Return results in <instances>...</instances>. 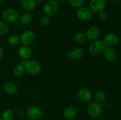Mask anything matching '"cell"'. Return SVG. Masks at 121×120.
I'll use <instances>...</instances> for the list:
<instances>
[{"mask_svg": "<svg viewBox=\"0 0 121 120\" xmlns=\"http://www.w3.org/2000/svg\"><path fill=\"white\" fill-rule=\"evenodd\" d=\"M98 14V16H99V19L102 21H105L106 19L108 18V14L106 13V12L102 11L100 12Z\"/></svg>", "mask_w": 121, "mask_h": 120, "instance_id": "83f0119b", "label": "cell"}, {"mask_svg": "<svg viewBox=\"0 0 121 120\" xmlns=\"http://www.w3.org/2000/svg\"><path fill=\"white\" fill-rule=\"evenodd\" d=\"M43 9L45 15H48L50 17L54 16L57 12L59 5L57 2L54 0H48L44 4Z\"/></svg>", "mask_w": 121, "mask_h": 120, "instance_id": "277c9868", "label": "cell"}, {"mask_svg": "<svg viewBox=\"0 0 121 120\" xmlns=\"http://www.w3.org/2000/svg\"><path fill=\"white\" fill-rule=\"evenodd\" d=\"M25 71L30 74L35 75L39 74L41 69V65L35 60H26L24 63Z\"/></svg>", "mask_w": 121, "mask_h": 120, "instance_id": "7a4b0ae2", "label": "cell"}, {"mask_svg": "<svg viewBox=\"0 0 121 120\" xmlns=\"http://www.w3.org/2000/svg\"><path fill=\"white\" fill-rule=\"evenodd\" d=\"M76 16L82 21H87L91 20L93 16V12L89 7H82L77 10Z\"/></svg>", "mask_w": 121, "mask_h": 120, "instance_id": "52a82bcc", "label": "cell"}, {"mask_svg": "<svg viewBox=\"0 0 121 120\" xmlns=\"http://www.w3.org/2000/svg\"><path fill=\"white\" fill-rule=\"evenodd\" d=\"M20 15L16 9L13 8H7L2 13V18L7 23L16 22L19 20Z\"/></svg>", "mask_w": 121, "mask_h": 120, "instance_id": "3957f363", "label": "cell"}, {"mask_svg": "<svg viewBox=\"0 0 121 120\" xmlns=\"http://www.w3.org/2000/svg\"><path fill=\"white\" fill-rule=\"evenodd\" d=\"M20 4L22 8L27 11H31L35 9L37 4L35 0H21Z\"/></svg>", "mask_w": 121, "mask_h": 120, "instance_id": "ac0fdd59", "label": "cell"}, {"mask_svg": "<svg viewBox=\"0 0 121 120\" xmlns=\"http://www.w3.org/2000/svg\"><path fill=\"white\" fill-rule=\"evenodd\" d=\"M104 54L105 59L108 62H114L117 60V52L114 47H106L104 52Z\"/></svg>", "mask_w": 121, "mask_h": 120, "instance_id": "2e32d148", "label": "cell"}, {"mask_svg": "<svg viewBox=\"0 0 121 120\" xmlns=\"http://www.w3.org/2000/svg\"><path fill=\"white\" fill-rule=\"evenodd\" d=\"M3 1H4V0H0V4L2 3V2H3Z\"/></svg>", "mask_w": 121, "mask_h": 120, "instance_id": "d6a6232c", "label": "cell"}, {"mask_svg": "<svg viewBox=\"0 0 121 120\" xmlns=\"http://www.w3.org/2000/svg\"><path fill=\"white\" fill-rule=\"evenodd\" d=\"M78 96L79 100L83 102H89L92 98L91 91L85 87H82L78 90Z\"/></svg>", "mask_w": 121, "mask_h": 120, "instance_id": "7c38bea8", "label": "cell"}, {"mask_svg": "<svg viewBox=\"0 0 121 120\" xmlns=\"http://www.w3.org/2000/svg\"><path fill=\"white\" fill-rule=\"evenodd\" d=\"M14 116H15V114L13 109L7 108L2 112L1 116L2 120H13L14 118Z\"/></svg>", "mask_w": 121, "mask_h": 120, "instance_id": "ffe728a7", "label": "cell"}, {"mask_svg": "<svg viewBox=\"0 0 121 120\" xmlns=\"http://www.w3.org/2000/svg\"><path fill=\"white\" fill-rule=\"evenodd\" d=\"M106 97V94H105V92L102 90L97 91L94 94V98L96 102L100 104L105 101Z\"/></svg>", "mask_w": 121, "mask_h": 120, "instance_id": "7402d4cb", "label": "cell"}, {"mask_svg": "<svg viewBox=\"0 0 121 120\" xmlns=\"http://www.w3.org/2000/svg\"><path fill=\"white\" fill-rule=\"evenodd\" d=\"M107 1L111 3H116V2H118L119 0H107Z\"/></svg>", "mask_w": 121, "mask_h": 120, "instance_id": "f546056e", "label": "cell"}, {"mask_svg": "<svg viewBox=\"0 0 121 120\" xmlns=\"http://www.w3.org/2000/svg\"><path fill=\"white\" fill-rule=\"evenodd\" d=\"M73 39L74 42L78 44H83L86 42L87 40L86 35L80 32H78L75 33L73 36Z\"/></svg>", "mask_w": 121, "mask_h": 120, "instance_id": "44dd1931", "label": "cell"}, {"mask_svg": "<svg viewBox=\"0 0 121 120\" xmlns=\"http://www.w3.org/2000/svg\"><path fill=\"white\" fill-rule=\"evenodd\" d=\"M120 9H121V5H120Z\"/></svg>", "mask_w": 121, "mask_h": 120, "instance_id": "e575fe53", "label": "cell"}, {"mask_svg": "<svg viewBox=\"0 0 121 120\" xmlns=\"http://www.w3.org/2000/svg\"><path fill=\"white\" fill-rule=\"evenodd\" d=\"M25 71H25L24 67L22 64H19L17 65L13 69L14 74L16 76H21L24 75Z\"/></svg>", "mask_w": 121, "mask_h": 120, "instance_id": "603a6c76", "label": "cell"}, {"mask_svg": "<svg viewBox=\"0 0 121 120\" xmlns=\"http://www.w3.org/2000/svg\"><path fill=\"white\" fill-rule=\"evenodd\" d=\"M39 22L40 24L43 27L48 25L50 22V17L47 15H43L39 20Z\"/></svg>", "mask_w": 121, "mask_h": 120, "instance_id": "4316f807", "label": "cell"}, {"mask_svg": "<svg viewBox=\"0 0 121 120\" xmlns=\"http://www.w3.org/2000/svg\"><path fill=\"white\" fill-rule=\"evenodd\" d=\"M103 42L106 47H114L119 43V38L118 35L115 33H108L104 36Z\"/></svg>", "mask_w": 121, "mask_h": 120, "instance_id": "30bf717a", "label": "cell"}, {"mask_svg": "<svg viewBox=\"0 0 121 120\" xmlns=\"http://www.w3.org/2000/svg\"><path fill=\"white\" fill-rule=\"evenodd\" d=\"M18 20L21 24L28 25L33 21V16L29 13H24L20 15Z\"/></svg>", "mask_w": 121, "mask_h": 120, "instance_id": "d6986e66", "label": "cell"}, {"mask_svg": "<svg viewBox=\"0 0 121 120\" xmlns=\"http://www.w3.org/2000/svg\"><path fill=\"white\" fill-rule=\"evenodd\" d=\"M4 51L3 49L0 47V60L2 58V57L4 56Z\"/></svg>", "mask_w": 121, "mask_h": 120, "instance_id": "f1b7e54d", "label": "cell"}, {"mask_svg": "<svg viewBox=\"0 0 121 120\" xmlns=\"http://www.w3.org/2000/svg\"><path fill=\"white\" fill-rule=\"evenodd\" d=\"M0 120H2V118H1V116H0Z\"/></svg>", "mask_w": 121, "mask_h": 120, "instance_id": "836d02e7", "label": "cell"}, {"mask_svg": "<svg viewBox=\"0 0 121 120\" xmlns=\"http://www.w3.org/2000/svg\"><path fill=\"white\" fill-rule=\"evenodd\" d=\"M35 1H36L37 4H40L41 2H43V0H35Z\"/></svg>", "mask_w": 121, "mask_h": 120, "instance_id": "1f68e13d", "label": "cell"}, {"mask_svg": "<svg viewBox=\"0 0 121 120\" xmlns=\"http://www.w3.org/2000/svg\"><path fill=\"white\" fill-rule=\"evenodd\" d=\"M69 2L73 8L78 9L83 7L85 0H69Z\"/></svg>", "mask_w": 121, "mask_h": 120, "instance_id": "484cf974", "label": "cell"}, {"mask_svg": "<svg viewBox=\"0 0 121 120\" xmlns=\"http://www.w3.org/2000/svg\"><path fill=\"white\" fill-rule=\"evenodd\" d=\"M9 31V26L4 20H0V35H4L8 34Z\"/></svg>", "mask_w": 121, "mask_h": 120, "instance_id": "cb8c5ba5", "label": "cell"}, {"mask_svg": "<svg viewBox=\"0 0 121 120\" xmlns=\"http://www.w3.org/2000/svg\"><path fill=\"white\" fill-rule=\"evenodd\" d=\"M8 42L10 45L16 46L20 42V36L15 34L10 35L8 38Z\"/></svg>", "mask_w": 121, "mask_h": 120, "instance_id": "d4e9b609", "label": "cell"}, {"mask_svg": "<svg viewBox=\"0 0 121 120\" xmlns=\"http://www.w3.org/2000/svg\"><path fill=\"white\" fill-rule=\"evenodd\" d=\"M106 5V0H91L89 3V8L92 12L99 14L104 11Z\"/></svg>", "mask_w": 121, "mask_h": 120, "instance_id": "ba28073f", "label": "cell"}, {"mask_svg": "<svg viewBox=\"0 0 121 120\" xmlns=\"http://www.w3.org/2000/svg\"><path fill=\"white\" fill-rule=\"evenodd\" d=\"M87 40L93 41L97 40L100 35V30L96 26H92L87 29L86 32Z\"/></svg>", "mask_w": 121, "mask_h": 120, "instance_id": "8fae6325", "label": "cell"}, {"mask_svg": "<svg viewBox=\"0 0 121 120\" xmlns=\"http://www.w3.org/2000/svg\"><path fill=\"white\" fill-rule=\"evenodd\" d=\"M102 112V106L101 104L97 102H93L89 104L87 108L88 115L92 118L99 117Z\"/></svg>", "mask_w": 121, "mask_h": 120, "instance_id": "8992f818", "label": "cell"}, {"mask_svg": "<svg viewBox=\"0 0 121 120\" xmlns=\"http://www.w3.org/2000/svg\"><path fill=\"white\" fill-rule=\"evenodd\" d=\"M27 117L31 120H37L43 116V111L40 107L33 106L27 109L26 111Z\"/></svg>", "mask_w": 121, "mask_h": 120, "instance_id": "9c48e42d", "label": "cell"}, {"mask_svg": "<svg viewBox=\"0 0 121 120\" xmlns=\"http://www.w3.org/2000/svg\"><path fill=\"white\" fill-rule=\"evenodd\" d=\"M78 114V110L74 106L70 105L66 107L63 111V115L67 120H72L76 117Z\"/></svg>", "mask_w": 121, "mask_h": 120, "instance_id": "5bb4252c", "label": "cell"}, {"mask_svg": "<svg viewBox=\"0 0 121 120\" xmlns=\"http://www.w3.org/2000/svg\"><path fill=\"white\" fill-rule=\"evenodd\" d=\"M3 89L6 93L13 95L17 92L18 87L16 84L13 81H7L4 84Z\"/></svg>", "mask_w": 121, "mask_h": 120, "instance_id": "e0dca14e", "label": "cell"}, {"mask_svg": "<svg viewBox=\"0 0 121 120\" xmlns=\"http://www.w3.org/2000/svg\"><path fill=\"white\" fill-rule=\"evenodd\" d=\"M66 55L72 60H78L81 58L83 55V51L79 47H74L67 51Z\"/></svg>", "mask_w": 121, "mask_h": 120, "instance_id": "4fadbf2b", "label": "cell"}, {"mask_svg": "<svg viewBox=\"0 0 121 120\" xmlns=\"http://www.w3.org/2000/svg\"><path fill=\"white\" fill-rule=\"evenodd\" d=\"M106 46L101 40H95L92 41L89 47V51L93 56H99L104 54Z\"/></svg>", "mask_w": 121, "mask_h": 120, "instance_id": "6da1fadb", "label": "cell"}, {"mask_svg": "<svg viewBox=\"0 0 121 120\" xmlns=\"http://www.w3.org/2000/svg\"><path fill=\"white\" fill-rule=\"evenodd\" d=\"M54 1H56V2H57V3H60V2H65L66 0H54Z\"/></svg>", "mask_w": 121, "mask_h": 120, "instance_id": "4dcf8cb0", "label": "cell"}, {"mask_svg": "<svg viewBox=\"0 0 121 120\" xmlns=\"http://www.w3.org/2000/svg\"><path fill=\"white\" fill-rule=\"evenodd\" d=\"M20 42L24 45L30 46L34 43L35 40V33L31 30L24 31L20 36Z\"/></svg>", "mask_w": 121, "mask_h": 120, "instance_id": "5b68a950", "label": "cell"}, {"mask_svg": "<svg viewBox=\"0 0 121 120\" xmlns=\"http://www.w3.org/2000/svg\"><path fill=\"white\" fill-rule=\"evenodd\" d=\"M18 54L21 59L26 61V60H28L31 58L32 54H33V52H32V49L30 46L22 45L19 48Z\"/></svg>", "mask_w": 121, "mask_h": 120, "instance_id": "9a60e30c", "label": "cell"}]
</instances>
